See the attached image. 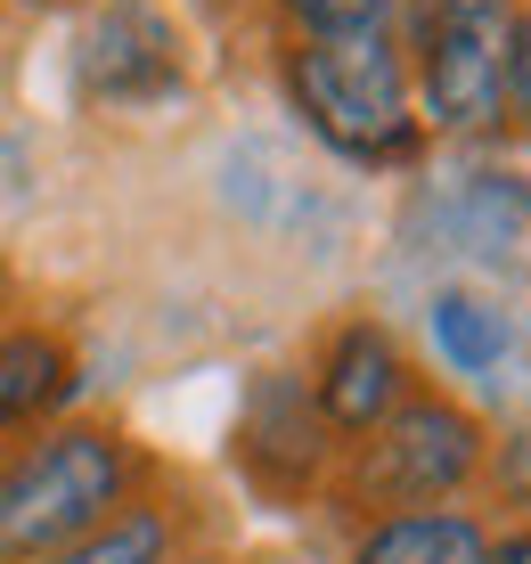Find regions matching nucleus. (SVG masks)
I'll use <instances>...</instances> for the list:
<instances>
[{"mask_svg":"<svg viewBox=\"0 0 531 564\" xmlns=\"http://www.w3.org/2000/svg\"><path fill=\"white\" fill-rule=\"evenodd\" d=\"M409 384H418V368H409L401 336H392L384 319H368V311L336 319L327 344H319V360H311V401H319V417L336 425V442H360Z\"/></svg>","mask_w":531,"mask_h":564,"instance_id":"obj_7","label":"nucleus"},{"mask_svg":"<svg viewBox=\"0 0 531 564\" xmlns=\"http://www.w3.org/2000/svg\"><path fill=\"white\" fill-rule=\"evenodd\" d=\"M172 564H229V556H221V540H205V549H188V556H172Z\"/></svg>","mask_w":531,"mask_h":564,"instance_id":"obj_16","label":"nucleus"},{"mask_svg":"<svg viewBox=\"0 0 531 564\" xmlns=\"http://www.w3.org/2000/svg\"><path fill=\"white\" fill-rule=\"evenodd\" d=\"M74 384H83V360H74L66 327H50V319L0 327V442H25L42 425H57Z\"/></svg>","mask_w":531,"mask_h":564,"instance_id":"obj_9","label":"nucleus"},{"mask_svg":"<svg viewBox=\"0 0 531 564\" xmlns=\"http://www.w3.org/2000/svg\"><path fill=\"white\" fill-rule=\"evenodd\" d=\"M425 327H434V352L458 368V377H490V368L507 360V311L466 295V286H442V295L425 303Z\"/></svg>","mask_w":531,"mask_h":564,"instance_id":"obj_11","label":"nucleus"},{"mask_svg":"<svg viewBox=\"0 0 531 564\" xmlns=\"http://www.w3.org/2000/svg\"><path fill=\"white\" fill-rule=\"evenodd\" d=\"M188 90V42L164 0H90L74 33V99L131 115Z\"/></svg>","mask_w":531,"mask_h":564,"instance_id":"obj_6","label":"nucleus"},{"mask_svg":"<svg viewBox=\"0 0 531 564\" xmlns=\"http://www.w3.org/2000/svg\"><path fill=\"white\" fill-rule=\"evenodd\" d=\"M507 115L531 131V0H516V50H507Z\"/></svg>","mask_w":531,"mask_h":564,"instance_id":"obj_14","label":"nucleus"},{"mask_svg":"<svg viewBox=\"0 0 531 564\" xmlns=\"http://www.w3.org/2000/svg\"><path fill=\"white\" fill-rule=\"evenodd\" d=\"M401 50L418 123L449 140H483L507 123V50H516V0H401Z\"/></svg>","mask_w":531,"mask_h":564,"instance_id":"obj_4","label":"nucleus"},{"mask_svg":"<svg viewBox=\"0 0 531 564\" xmlns=\"http://www.w3.org/2000/svg\"><path fill=\"white\" fill-rule=\"evenodd\" d=\"M351 564H490V516L483 508H409L351 532Z\"/></svg>","mask_w":531,"mask_h":564,"instance_id":"obj_10","label":"nucleus"},{"mask_svg":"<svg viewBox=\"0 0 531 564\" xmlns=\"http://www.w3.org/2000/svg\"><path fill=\"white\" fill-rule=\"evenodd\" d=\"M483 482H490V499L507 508V523H531V417H516L499 442H490Z\"/></svg>","mask_w":531,"mask_h":564,"instance_id":"obj_13","label":"nucleus"},{"mask_svg":"<svg viewBox=\"0 0 531 564\" xmlns=\"http://www.w3.org/2000/svg\"><path fill=\"white\" fill-rule=\"evenodd\" d=\"M229 451H238V475H246L253 499H270V508H319L344 442H336V425L319 417V401H311V377L262 368V377L246 384V401H238Z\"/></svg>","mask_w":531,"mask_h":564,"instance_id":"obj_5","label":"nucleus"},{"mask_svg":"<svg viewBox=\"0 0 531 564\" xmlns=\"http://www.w3.org/2000/svg\"><path fill=\"white\" fill-rule=\"evenodd\" d=\"M279 33H401V0H270Z\"/></svg>","mask_w":531,"mask_h":564,"instance_id":"obj_12","label":"nucleus"},{"mask_svg":"<svg viewBox=\"0 0 531 564\" xmlns=\"http://www.w3.org/2000/svg\"><path fill=\"white\" fill-rule=\"evenodd\" d=\"M483 458H490V425L449 384L418 377L360 442H344L319 508H336L351 532L384 523V516H409V508H458L483 482Z\"/></svg>","mask_w":531,"mask_h":564,"instance_id":"obj_2","label":"nucleus"},{"mask_svg":"<svg viewBox=\"0 0 531 564\" xmlns=\"http://www.w3.org/2000/svg\"><path fill=\"white\" fill-rule=\"evenodd\" d=\"M490 564H531V523H490Z\"/></svg>","mask_w":531,"mask_h":564,"instance_id":"obj_15","label":"nucleus"},{"mask_svg":"<svg viewBox=\"0 0 531 564\" xmlns=\"http://www.w3.org/2000/svg\"><path fill=\"white\" fill-rule=\"evenodd\" d=\"M25 9H42V17H57V9H90V0H25Z\"/></svg>","mask_w":531,"mask_h":564,"instance_id":"obj_17","label":"nucleus"},{"mask_svg":"<svg viewBox=\"0 0 531 564\" xmlns=\"http://www.w3.org/2000/svg\"><path fill=\"white\" fill-rule=\"evenodd\" d=\"M279 83L311 140L351 164H392L425 140L401 33H279Z\"/></svg>","mask_w":531,"mask_h":564,"instance_id":"obj_3","label":"nucleus"},{"mask_svg":"<svg viewBox=\"0 0 531 564\" xmlns=\"http://www.w3.org/2000/svg\"><path fill=\"white\" fill-rule=\"evenodd\" d=\"M205 540H213L205 499H196L181 475H164L155 491L131 499L123 516H107L98 532H83L74 549H57V556H42V564H172V556L205 549Z\"/></svg>","mask_w":531,"mask_h":564,"instance_id":"obj_8","label":"nucleus"},{"mask_svg":"<svg viewBox=\"0 0 531 564\" xmlns=\"http://www.w3.org/2000/svg\"><path fill=\"white\" fill-rule=\"evenodd\" d=\"M172 466L115 417H57L25 442H0V564H42L123 516Z\"/></svg>","mask_w":531,"mask_h":564,"instance_id":"obj_1","label":"nucleus"}]
</instances>
